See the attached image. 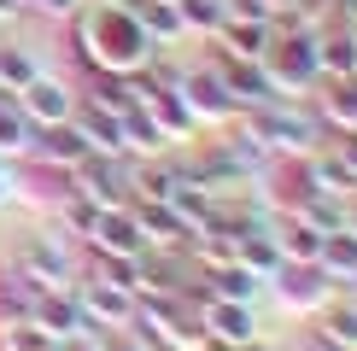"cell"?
Wrapping results in <instances>:
<instances>
[{
  "instance_id": "obj_1",
  "label": "cell",
  "mask_w": 357,
  "mask_h": 351,
  "mask_svg": "<svg viewBox=\"0 0 357 351\" xmlns=\"http://www.w3.org/2000/svg\"><path fill=\"white\" fill-rule=\"evenodd\" d=\"M77 47L88 58V70H123V77H135L153 58V36L129 12V0H94V6H77Z\"/></svg>"
},
{
  "instance_id": "obj_2",
  "label": "cell",
  "mask_w": 357,
  "mask_h": 351,
  "mask_svg": "<svg viewBox=\"0 0 357 351\" xmlns=\"http://www.w3.org/2000/svg\"><path fill=\"white\" fill-rule=\"evenodd\" d=\"M77 304H82V322L94 334H117V328H135V292L129 287H112V281H82L77 287Z\"/></svg>"
},
{
  "instance_id": "obj_3",
  "label": "cell",
  "mask_w": 357,
  "mask_h": 351,
  "mask_svg": "<svg viewBox=\"0 0 357 351\" xmlns=\"http://www.w3.org/2000/svg\"><path fill=\"white\" fill-rule=\"evenodd\" d=\"M77 194L94 199L100 211H117V205H129V164H117L112 153H88L77 170Z\"/></svg>"
},
{
  "instance_id": "obj_4",
  "label": "cell",
  "mask_w": 357,
  "mask_h": 351,
  "mask_svg": "<svg viewBox=\"0 0 357 351\" xmlns=\"http://www.w3.org/2000/svg\"><path fill=\"white\" fill-rule=\"evenodd\" d=\"M129 217H135L141 246H146V252L158 246V258H165V252L176 258V252H182V246L193 240V234H188V223L170 211V199H129Z\"/></svg>"
},
{
  "instance_id": "obj_5",
  "label": "cell",
  "mask_w": 357,
  "mask_h": 351,
  "mask_svg": "<svg viewBox=\"0 0 357 351\" xmlns=\"http://www.w3.org/2000/svg\"><path fill=\"white\" fill-rule=\"evenodd\" d=\"M176 94H182V106L193 111V123H217V117H234V111H241V106L229 100V88H222L217 70H182Z\"/></svg>"
},
{
  "instance_id": "obj_6",
  "label": "cell",
  "mask_w": 357,
  "mask_h": 351,
  "mask_svg": "<svg viewBox=\"0 0 357 351\" xmlns=\"http://www.w3.org/2000/svg\"><path fill=\"white\" fill-rule=\"evenodd\" d=\"M88 246H94V258H141V234H135V217H129V205H117V211H100L94 228H88Z\"/></svg>"
},
{
  "instance_id": "obj_7",
  "label": "cell",
  "mask_w": 357,
  "mask_h": 351,
  "mask_svg": "<svg viewBox=\"0 0 357 351\" xmlns=\"http://www.w3.org/2000/svg\"><path fill=\"white\" fill-rule=\"evenodd\" d=\"M18 94H24V100H18V111H24L36 129H47V123H65V117L77 111V94H70L65 82H53V77H36V82H24Z\"/></svg>"
},
{
  "instance_id": "obj_8",
  "label": "cell",
  "mask_w": 357,
  "mask_h": 351,
  "mask_svg": "<svg viewBox=\"0 0 357 351\" xmlns=\"http://www.w3.org/2000/svg\"><path fill=\"white\" fill-rule=\"evenodd\" d=\"M18 270H24L36 287H65V281H70V258H65V246L47 240V234H29V240L18 246Z\"/></svg>"
},
{
  "instance_id": "obj_9",
  "label": "cell",
  "mask_w": 357,
  "mask_h": 351,
  "mask_svg": "<svg viewBox=\"0 0 357 351\" xmlns=\"http://www.w3.org/2000/svg\"><path fill=\"white\" fill-rule=\"evenodd\" d=\"M70 123H77V135L88 141V153H123V117H117V111H106V106H94V100H82V106L77 111H70Z\"/></svg>"
},
{
  "instance_id": "obj_10",
  "label": "cell",
  "mask_w": 357,
  "mask_h": 351,
  "mask_svg": "<svg viewBox=\"0 0 357 351\" xmlns=\"http://www.w3.org/2000/svg\"><path fill=\"white\" fill-rule=\"evenodd\" d=\"M29 158H41V164H53V170H77L82 158H88V141L77 135V123H47L36 135V146H29Z\"/></svg>"
},
{
  "instance_id": "obj_11",
  "label": "cell",
  "mask_w": 357,
  "mask_h": 351,
  "mask_svg": "<svg viewBox=\"0 0 357 351\" xmlns=\"http://www.w3.org/2000/svg\"><path fill=\"white\" fill-rule=\"evenodd\" d=\"M270 281L281 287V299H287V304H322V299H334V281L317 270V263H281Z\"/></svg>"
},
{
  "instance_id": "obj_12",
  "label": "cell",
  "mask_w": 357,
  "mask_h": 351,
  "mask_svg": "<svg viewBox=\"0 0 357 351\" xmlns=\"http://www.w3.org/2000/svg\"><path fill=\"white\" fill-rule=\"evenodd\" d=\"M222 53H234V58H264L270 53V41H275V29L270 24H252V18H222Z\"/></svg>"
},
{
  "instance_id": "obj_13",
  "label": "cell",
  "mask_w": 357,
  "mask_h": 351,
  "mask_svg": "<svg viewBox=\"0 0 357 351\" xmlns=\"http://www.w3.org/2000/svg\"><path fill=\"white\" fill-rule=\"evenodd\" d=\"M317 270L328 275V281H357V234H351V228H334V234H322Z\"/></svg>"
},
{
  "instance_id": "obj_14",
  "label": "cell",
  "mask_w": 357,
  "mask_h": 351,
  "mask_svg": "<svg viewBox=\"0 0 357 351\" xmlns=\"http://www.w3.org/2000/svg\"><path fill=\"white\" fill-rule=\"evenodd\" d=\"M317 65H322V77L340 82V77H357V36L346 24L334 29V36H322L317 41Z\"/></svg>"
},
{
  "instance_id": "obj_15",
  "label": "cell",
  "mask_w": 357,
  "mask_h": 351,
  "mask_svg": "<svg viewBox=\"0 0 357 351\" xmlns=\"http://www.w3.org/2000/svg\"><path fill=\"white\" fill-rule=\"evenodd\" d=\"M182 187V164H135L129 170V199H170Z\"/></svg>"
},
{
  "instance_id": "obj_16",
  "label": "cell",
  "mask_w": 357,
  "mask_h": 351,
  "mask_svg": "<svg viewBox=\"0 0 357 351\" xmlns=\"http://www.w3.org/2000/svg\"><path fill=\"white\" fill-rule=\"evenodd\" d=\"M0 351H59V340L24 316V322H0Z\"/></svg>"
},
{
  "instance_id": "obj_17",
  "label": "cell",
  "mask_w": 357,
  "mask_h": 351,
  "mask_svg": "<svg viewBox=\"0 0 357 351\" xmlns=\"http://www.w3.org/2000/svg\"><path fill=\"white\" fill-rule=\"evenodd\" d=\"M317 340L334 345V351H357V304H334V311L322 316Z\"/></svg>"
},
{
  "instance_id": "obj_18",
  "label": "cell",
  "mask_w": 357,
  "mask_h": 351,
  "mask_svg": "<svg viewBox=\"0 0 357 351\" xmlns=\"http://www.w3.org/2000/svg\"><path fill=\"white\" fill-rule=\"evenodd\" d=\"M36 135H41V129L29 123L24 111H12L6 100H0V158H6V153H29V146H36Z\"/></svg>"
},
{
  "instance_id": "obj_19",
  "label": "cell",
  "mask_w": 357,
  "mask_h": 351,
  "mask_svg": "<svg viewBox=\"0 0 357 351\" xmlns=\"http://www.w3.org/2000/svg\"><path fill=\"white\" fill-rule=\"evenodd\" d=\"M36 77H41V65H36L24 47H0V94H12V88L36 82Z\"/></svg>"
},
{
  "instance_id": "obj_20",
  "label": "cell",
  "mask_w": 357,
  "mask_h": 351,
  "mask_svg": "<svg viewBox=\"0 0 357 351\" xmlns=\"http://www.w3.org/2000/svg\"><path fill=\"white\" fill-rule=\"evenodd\" d=\"M176 18H182V29H222L229 6L222 0H176Z\"/></svg>"
},
{
  "instance_id": "obj_21",
  "label": "cell",
  "mask_w": 357,
  "mask_h": 351,
  "mask_svg": "<svg viewBox=\"0 0 357 351\" xmlns=\"http://www.w3.org/2000/svg\"><path fill=\"white\" fill-rule=\"evenodd\" d=\"M100 345H106V351H153V340H146L141 328H117V334H100Z\"/></svg>"
},
{
  "instance_id": "obj_22",
  "label": "cell",
  "mask_w": 357,
  "mask_h": 351,
  "mask_svg": "<svg viewBox=\"0 0 357 351\" xmlns=\"http://www.w3.org/2000/svg\"><path fill=\"white\" fill-rule=\"evenodd\" d=\"M270 12H275V0H234V6H229V18H252V24H270Z\"/></svg>"
},
{
  "instance_id": "obj_23",
  "label": "cell",
  "mask_w": 357,
  "mask_h": 351,
  "mask_svg": "<svg viewBox=\"0 0 357 351\" xmlns=\"http://www.w3.org/2000/svg\"><path fill=\"white\" fill-rule=\"evenodd\" d=\"M24 6H41V12H59V18H70L82 0H24Z\"/></svg>"
},
{
  "instance_id": "obj_24",
  "label": "cell",
  "mask_w": 357,
  "mask_h": 351,
  "mask_svg": "<svg viewBox=\"0 0 357 351\" xmlns=\"http://www.w3.org/2000/svg\"><path fill=\"white\" fill-rule=\"evenodd\" d=\"M18 6L24 0H0V18H18Z\"/></svg>"
},
{
  "instance_id": "obj_25",
  "label": "cell",
  "mask_w": 357,
  "mask_h": 351,
  "mask_svg": "<svg viewBox=\"0 0 357 351\" xmlns=\"http://www.w3.org/2000/svg\"><path fill=\"white\" fill-rule=\"evenodd\" d=\"M6 194H12V176H6V170H0V205H6Z\"/></svg>"
}]
</instances>
